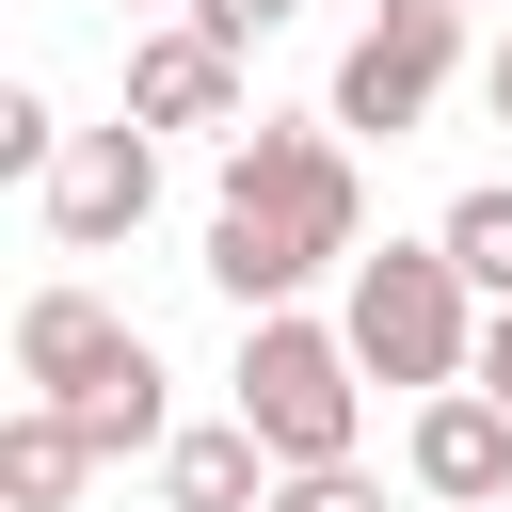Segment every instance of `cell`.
<instances>
[{"instance_id": "obj_12", "label": "cell", "mask_w": 512, "mask_h": 512, "mask_svg": "<svg viewBox=\"0 0 512 512\" xmlns=\"http://www.w3.org/2000/svg\"><path fill=\"white\" fill-rule=\"evenodd\" d=\"M48 160H64V112H48V96H32V80H0V176H16V192H32V176H48Z\"/></svg>"}, {"instance_id": "obj_4", "label": "cell", "mask_w": 512, "mask_h": 512, "mask_svg": "<svg viewBox=\"0 0 512 512\" xmlns=\"http://www.w3.org/2000/svg\"><path fill=\"white\" fill-rule=\"evenodd\" d=\"M464 16H480V0H368V16H352V48H336V128H352V144H400V128L448 96Z\"/></svg>"}, {"instance_id": "obj_7", "label": "cell", "mask_w": 512, "mask_h": 512, "mask_svg": "<svg viewBox=\"0 0 512 512\" xmlns=\"http://www.w3.org/2000/svg\"><path fill=\"white\" fill-rule=\"evenodd\" d=\"M128 368H160V352H144V320H112L80 272L16 304V384H32V400H96V384H128Z\"/></svg>"}, {"instance_id": "obj_6", "label": "cell", "mask_w": 512, "mask_h": 512, "mask_svg": "<svg viewBox=\"0 0 512 512\" xmlns=\"http://www.w3.org/2000/svg\"><path fill=\"white\" fill-rule=\"evenodd\" d=\"M400 480L432 496V512H496L512 496V400L464 368V384H432L416 400V432H400Z\"/></svg>"}, {"instance_id": "obj_16", "label": "cell", "mask_w": 512, "mask_h": 512, "mask_svg": "<svg viewBox=\"0 0 512 512\" xmlns=\"http://www.w3.org/2000/svg\"><path fill=\"white\" fill-rule=\"evenodd\" d=\"M480 96H496V128H512V32H496V64H480Z\"/></svg>"}, {"instance_id": "obj_1", "label": "cell", "mask_w": 512, "mask_h": 512, "mask_svg": "<svg viewBox=\"0 0 512 512\" xmlns=\"http://www.w3.org/2000/svg\"><path fill=\"white\" fill-rule=\"evenodd\" d=\"M368 256V176H352V128L320 112V128H288V112H256V128H224V192H208V288L256 320V304H304L320 272H352Z\"/></svg>"}, {"instance_id": "obj_2", "label": "cell", "mask_w": 512, "mask_h": 512, "mask_svg": "<svg viewBox=\"0 0 512 512\" xmlns=\"http://www.w3.org/2000/svg\"><path fill=\"white\" fill-rule=\"evenodd\" d=\"M336 320H352V352H368V384H464L480 368V272L448 256V240H384V256H352L336 272Z\"/></svg>"}, {"instance_id": "obj_3", "label": "cell", "mask_w": 512, "mask_h": 512, "mask_svg": "<svg viewBox=\"0 0 512 512\" xmlns=\"http://www.w3.org/2000/svg\"><path fill=\"white\" fill-rule=\"evenodd\" d=\"M224 400L272 432V464H352V448H368V352H352V320L256 304V320H240V368H224Z\"/></svg>"}, {"instance_id": "obj_5", "label": "cell", "mask_w": 512, "mask_h": 512, "mask_svg": "<svg viewBox=\"0 0 512 512\" xmlns=\"http://www.w3.org/2000/svg\"><path fill=\"white\" fill-rule=\"evenodd\" d=\"M144 208H160V128H144V112H112V128H64V160L32 176V224H48L64 256L128 240Z\"/></svg>"}, {"instance_id": "obj_11", "label": "cell", "mask_w": 512, "mask_h": 512, "mask_svg": "<svg viewBox=\"0 0 512 512\" xmlns=\"http://www.w3.org/2000/svg\"><path fill=\"white\" fill-rule=\"evenodd\" d=\"M464 272H480V304H512V176H480V192H448V224H432Z\"/></svg>"}, {"instance_id": "obj_15", "label": "cell", "mask_w": 512, "mask_h": 512, "mask_svg": "<svg viewBox=\"0 0 512 512\" xmlns=\"http://www.w3.org/2000/svg\"><path fill=\"white\" fill-rule=\"evenodd\" d=\"M480 384H496V400H512V304H496V320H480Z\"/></svg>"}, {"instance_id": "obj_10", "label": "cell", "mask_w": 512, "mask_h": 512, "mask_svg": "<svg viewBox=\"0 0 512 512\" xmlns=\"http://www.w3.org/2000/svg\"><path fill=\"white\" fill-rule=\"evenodd\" d=\"M80 480H96V432H80L64 400H16V416H0V512H64Z\"/></svg>"}, {"instance_id": "obj_9", "label": "cell", "mask_w": 512, "mask_h": 512, "mask_svg": "<svg viewBox=\"0 0 512 512\" xmlns=\"http://www.w3.org/2000/svg\"><path fill=\"white\" fill-rule=\"evenodd\" d=\"M144 480H160V512H272V480H288V464H272V432L224 400V416H192Z\"/></svg>"}, {"instance_id": "obj_8", "label": "cell", "mask_w": 512, "mask_h": 512, "mask_svg": "<svg viewBox=\"0 0 512 512\" xmlns=\"http://www.w3.org/2000/svg\"><path fill=\"white\" fill-rule=\"evenodd\" d=\"M128 112H144V128H256V112H240V48H224L208 16H176V32L128 48Z\"/></svg>"}, {"instance_id": "obj_17", "label": "cell", "mask_w": 512, "mask_h": 512, "mask_svg": "<svg viewBox=\"0 0 512 512\" xmlns=\"http://www.w3.org/2000/svg\"><path fill=\"white\" fill-rule=\"evenodd\" d=\"M496 512H512V496H496Z\"/></svg>"}, {"instance_id": "obj_13", "label": "cell", "mask_w": 512, "mask_h": 512, "mask_svg": "<svg viewBox=\"0 0 512 512\" xmlns=\"http://www.w3.org/2000/svg\"><path fill=\"white\" fill-rule=\"evenodd\" d=\"M272 512H384V480H368V464H288Z\"/></svg>"}, {"instance_id": "obj_14", "label": "cell", "mask_w": 512, "mask_h": 512, "mask_svg": "<svg viewBox=\"0 0 512 512\" xmlns=\"http://www.w3.org/2000/svg\"><path fill=\"white\" fill-rule=\"evenodd\" d=\"M192 16H208V32H224V48H272V32H288V16H304V0H192Z\"/></svg>"}]
</instances>
